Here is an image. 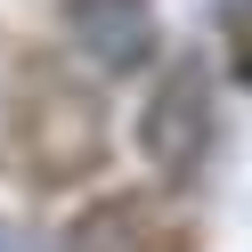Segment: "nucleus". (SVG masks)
Here are the masks:
<instances>
[{
  "label": "nucleus",
  "instance_id": "obj_1",
  "mask_svg": "<svg viewBox=\"0 0 252 252\" xmlns=\"http://www.w3.org/2000/svg\"><path fill=\"white\" fill-rule=\"evenodd\" d=\"M106 147H114V138H106L98 90H90L57 49L25 57V65L8 73L0 155H8L17 179H33V187H73V179H90V171L106 163Z\"/></svg>",
  "mask_w": 252,
  "mask_h": 252
},
{
  "label": "nucleus",
  "instance_id": "obj_2",
  "mask_svg": "<svg viewBox=\"0 0 252 252\" xmlns=\"http://www.w3.org/2000/svg\"><path fill=\"white\" fill-rule=\"evenodd\" d=\"M212 130H220V114H212V73H203L195 57H179V65L155 82V98H147L138 147H147V163L163 171V179H195L203 155H212Z\"/></svg>",
  "mask_w": 252,
  "mask_h": 252
},
{
  "label": "nucleus",
  "instance_id": "obj_3",
  "mask_svg": "<svg viewBox=\"0 0 252 252\" xmlns=\"http://www.w3.org/2000/svg\"><path fill=\"white\" fill-rule=\"evenodd\" d=\"M57 25H65V49L82 57L90 73H138V65L155 57L147 0H65Z\"/></svg>",
  "mask_w": 252,
  "mask_h": 252
},
{
  "label": "nucleus",
  "instance_id": "obj_4",
  "mask_svg": "<svg viewBox=\"0 0 252 252\" xmlns=\"http://www.w3.org/2000/svg\"><path fill=\"white\" fill-rule=\"evenodd\" d=\"M65 252H187V228L155 195H98L65 228Z\"/></svg>",
  "mask_w": 252,
  "mask_h": 252
},
{
  "label": "nucleus",
  "instance_id": "obj_5",
  "mask_svg": "<svg viewBox=\"0 0 252 252\" xmlns=\"http://www.w3.org/2000/svg\"><path fill=\"white\" fill-rule=\"evenodd\" d=\"M0 252H33V236H17V228H0Z\"/></svg>",
  "mask_w": 252,
  "mask_h": 252
}]
</instances>
